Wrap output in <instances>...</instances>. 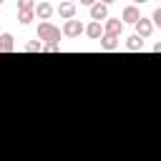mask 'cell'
<instances>
[{
  "instance_id": "8",
  "label": "cell",
  "mask_w": 161,
  "mask_h": 161,
  "mask_svg": "<svg viewBox=\"0 0 161 161\" xmlns=\"http://www.w3.org/2000/svg\"><path fill=\"white\" fill-rule=\"evenodd\" d=\"M86 35H88L91 40H101V38H103V28H101V23H98V20H91V23L86 25Z\"/></svg>"
},
{
  "instance_id": "13",
  "label": "cell",
  "mask_w": 161,
  "mask_h": 161,
  "mask_svg": "<svg viewBox=\"0 0 161 161\" xmlns=\"http://www.w3.org/2000/svg\"><path fill=\"white\" fill-rule=\"evenodd\" d=\"M35 10V0H18V13H28Z\"/></svg>"
},
{
  "instance_id": "15",
  "label": "cell",
  "mask_w": 161,
  "mask_h": 161,
  "mask_svg": "<svg viewBox=\"0 0 161 161\" xmlns=\"http://www.w3.org/2000/svg\"><path fill=\"white\" fill-rule=\"evenodd\" d=\"M151 20H153V25H156V28H161V8H156V10H153Z\"/></svg>"
},
{
  "instance_id": "17",
  "label": "cell",
  "mask_w": 161,
  "mask_h": 161,
  "mask_svg": "<svg viewBox=\"0 0 161 161\" xmlns=\"http://www.w3.org/2000/svg\"><path fill=\"white\" fill-rule=\"evenodd\" d=\"M43 50H48V53H55V50H58V45H43Z\"/></svg>"
},
{
  "instance_id": "2",
  "label": "cell",
  "mask_w": 161,
  "mask_h": 161,
  "mask_svg": "<svg viewBox=\"0 0 161 161\" xmlns=\"http://www.w3.org/2000/svg\"><path fill=\"white\" fill-rule=\"evenodd\" d=\"M121 30H123V20H121V18H106V23H103V35L118 38Z\"/></svg>"
},
{
  "instance_id": "3",
  "label": "cell",
  "mask_w": 161,
  "mask_h": 161,
  "mask_svg": "<svg viewBox=\"0 0 161 161\" xmlns=\"http://www.w3.org/2000/svg\"><path fill=\"white\" fill-rule=\"evenodd\" d=\"M80 33H86V25L80 20H65V25H63V35L65 38H78Z\"/></svg>"
},
{
  "instance_id": "16",
  "label": "cell",
  "mask_w": 161,
  "mask_h": 161,
  "mask_svg": "<svg viewBox=\"0 0 161 161\" xmlns=\"http://www.w3.org/2000/svg\"><path fill=\"white\" fill-rule=\"evenodd\" d=\"M25 50L35 53V50H43V45H40V43H28V45H25Z\"/></svg>"
},
{
  "instance_id": "18",
  "label": "cell",
  "mask_w": 161,
  "mask_h": 161,
  "mask_svg": "<svg viewBox=\"0 0 161 161\" xmlns=\"http://www.w3.org/2000/svg\"><path fill=\"white\" fill-rule=\"evenodd\" d=\"M96 3H98V0H80V5H88V8H93Z\"/></svg>"
},
{
  "instance_id": "6",
  "label": "cell",
  "mask_w": 161,
  "mask_h": 161,
  "mask_svg": "<svg viewBox=\"0 0 161 161\" xmlns=\"http://www.w3.org/2000/svg\"><path fill=\"white\" fill-rule=\"evenodd\" d=\"M58 15H60V18H65V20H73V18H75V3L63 0V3L58 5Z\"/></svg>"
},
{
  "instance_id": "23",
  "label": "cell",
  "mask_w": 161,
  "mask_h": 161,
  "mask_svg": "<svg viewBox=\"0 0 161 161\" xmlns=\"http://www.w3.org/2000/svg\"><path fill=\"white\" fill-rule=\"evenodd\" d=\"M0 5H3V0H0Z\"/></svg>"
},
{
  "instance_id": "9",
  "label": "cell",
  "mask_w": 161,
  "mask_h": 161,
  "mask_svg": "<svg viewBox=\"0 0 161 161\" xmlns=\"http://www.w3.org/2000/svg\"><path fill=\"white\" fill-rule=\"evenodd\" d=\"M126 50H131V53L143 50V38H138L136 33H133V35H128V38H126Z\"/></svg>"
},
{
  "instance_id": "14",
  "label": "cell",
  "mask_w": 161,
  "mask_h": 161,
  "mask_svg": "<svg viewBox=\"0 0 161 161\" xmlns=\"http://www.w3.org/2000/svg\"><path fill=\"white\" fill-rule=\"evenodd\" d=\"M33 18H35V10H28V13H18V20H20L23 25L33 23Z\"/></svg>"
},
{
  "instance_id": "1",
  "label": "cell",
  "mask_w": 161,
  "mask_h": 161,
  "mask_svg": "<svg viewBox=\"0 0 161 161\" xmlns=\"http://www.w3.org/2000/svg\"><path fill=\"white\" fill-rule=\"evenodd\" d=\"M60 28H55L53 23H48V20H43L40 25H38V38L40 40H45V45H58L60 43Z\"/></svg>"
},
{
  "instance_id": "4",
  "label": "cell",
  "mask_w": 161,
  "mask_h": 161,
  "mask_svg": "<svg viewBox=\"0 0 161 161\" xmlns=\"http://www.w3.org/2000/svg\"><path fill=\"white\" fill-rule=\"evenodd\" d=\"M121 20H123V23H131V25H136V23L141 20V13H138V8H136V5H126V8H123V13H121Z\"/></svg>"
},
{
  "instance_id": "20",
  "label": "cell",
  "mask_w": 161,
  "mask_h": 161,
  "mask_svg": "<svg viewBox=\"0 0 161 161\" xmlns=\"http://www.w3.org/2000/svg\"><path fill=\"white\" fill-rule=\"evenodd\" d=\"M101 3H103V5H111V3H113V0H101Z\"/></svg>"
},
{
  "instance_id": "19",
  "label": "cell",
  "mask_w": 161,
  "mask_h": 161,
  "mask_svg": "<svg viewBox=\"0 0 161 161\" xmlns=\"http://www.w3.org/2000/svg\"><path fill=\"white\" fill-rule=\"evenodd\" d=\"M153 53H161V43H156V45H153Z\"/></svg>"
},
{
  "instance_id": "7",
  "label": "cell",
  "mask_w": 161,
  "mask_h": 161,
  "mask_svg": "<svg viewBox=\"0 0 161 161\" xmlns=\"http://www.w3.org/2000/svg\"><path fill=\"white\" fill-rule=\"evenodd\" d=\"M106 18H108V5H103V3L98 0V3L91 8V20H98V23H101V20H106Z\"/></svg>"
},
{
  "instance_id": "22",
  "label": "cell",
  "mask_w": 161,
  "mask_h": 161,
  "mask_svg": "<svg viewBox=\"0 0 161 161\" xmlns=\"http://www.w3.org/2000/svg\"><path fill=\"white\" fill-rule=\"evenodd\" d=\"M68 3H75V0H68Z\"/></svg>"
},
{
  "instance_id": "5",
  "label": "cell",
  "mask_w": 161,
  "mask_h": 161,
  "mask_svg": "<svg viewBox=\"0 0 161 161\" xmlns=\"http://www.w3.org/2000/svg\"><path fill=\"white\" fill-rule=\"evenodd\" d=\"M151 33H153V20L141 18V20L136 23V35H138V38H148Z\"/></svg>"
},
{
  "instance_id": "12",
  "label": "cell",
  "mask_w": 161,
  "mask_h": 161,
  "mask_svg": "<svg viewBox=\"0 0 161 161\" xmlns=\"http://www.w3.org/2000/svg\"><path fill=\"white\" fill-rule=\"evenodd\" d=\"M101 48H103V50H116V48H118V38L103 35V38H101Z\"/></svg>"
},
{
  "instance_id": "21",
  "label": "cell",
  "mask_w": 161,
  "mask_h": 161,
  "mask_svg": "<svg viewBox=\"0 0 161 161\" xmlns=\"http://www.w3.org/2000/svg\"><path fill=\"white\" fill-rule=\"evenodd\" d=\"M136 3H138V5H141V3H148V0H136Z\"/></svg>"
},
{
  "instance_id": "10",
  "label": "cell",
  "mask_w": 161,
  "mask_h": 161,
  "mask_svg": "<svg viewBox=\"0 0 161 161\" xmlns=\"http://www.w3.org/2000/svg\"><path fill=\"white\" fill-rule=\"evenodd\" d=\"M15 50V38L10 33H3L0 35V53H13Z\"/></svg>"
},
{
  "instance_id": "11",
  "label": "cell",
  "mask_w": 161,
  "mask_h": 161,
  "mask_svg": "<svg viewBox=\"0 0 161 161\" xmlns=\"http://www.w3.org/2000/svg\"><path fill=\"white\" fill-rule=\"evenodd\" d=\"M35 15H38L40 20H48V18L53 15V5H50V3H38V5H35Z\"/></svg>"
}]
</instances>
